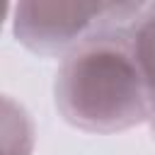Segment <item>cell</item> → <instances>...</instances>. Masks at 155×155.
Masks as SVG:
<instances>
[{
    "mask_svg": "<svg viewBox=\"0 0 155 155\" xmlns=\"http://www.w3.org/2000/svg\"><path fill=\"white\" fill-rule=\"evenodd\" d=\"M128 27H107L61 58L53 102L63 121L85 133H121L150 121Z\"/></svg>",
    "mask_w": 155,
    "mask_h": 155,
    "instance_id": "6da1fadb",
    "label": "cell"
},
{
    "mask_svg": "<svg viewBox=\"0 0 155 155\" xmlns=\"http://www.w3.org/2000/svg\"><path fill=\"white\" fill-rule=\"evenodd\" d=\"M145 2H44L12 7L15 39L39 56H65L107 27L133 24Z\"/></svg>",
    "mask_w": 155,
    "mask_h": 155,
    "instance_id": "7a4b0ae2",
    "label": "cell"
},
{
    "mask_svg": "<svg viewBox=\"0 0 155 155\" xmlns=\"http://www.w3.org/2000/svg\"><path fill=\"white\" fill-rule=\"evenodd\" d=\"M131 46L136 63L143 75V85L150 99V109L155 111V2H145L133 24L128 27Z\"/></svg>",
    "mask_w": 155,
    "mask_h": 155,
    "instance_id": "3957f363",
    "label": "cell"
},
{
    "mask_svg": "<svg viewBox=\"0 0 155 155\" xmlns=\"http://www.w3.org/2000/svg\"><path fill=\"white\" fill-rule=\"evenodd\" d=\"M34 121L12 97L2 99V155H31Z\"/></svg>",
    "mask_w": 155,
    "mask_h": 155,
    "instance_id": "277c9868",
    "label": "cell"
},
{
    "mask_svg": "<svg viewBox=\"0 0 155 155\" xmlns=\"http://www.w3.org/2000/svg\"><path fill=\"white\" fill-rule=\"evenodd\" d=\"M148 124H150V126H153V133H155V111H153V114H150V121H148Z\"/></svg>",
    "mask_w": 155,
    "mask_h": 155,
    "instance_id": "5b68a950",
    "label": "cell"
}]
</instances>
